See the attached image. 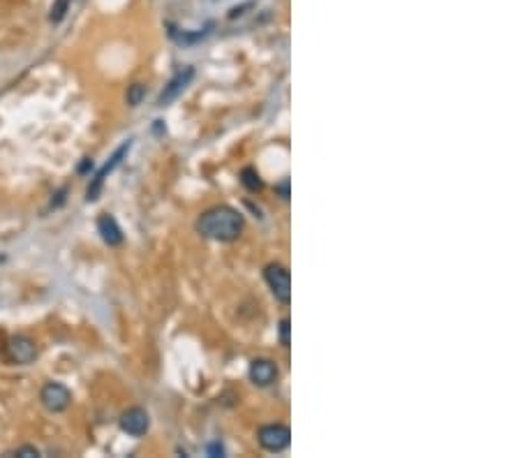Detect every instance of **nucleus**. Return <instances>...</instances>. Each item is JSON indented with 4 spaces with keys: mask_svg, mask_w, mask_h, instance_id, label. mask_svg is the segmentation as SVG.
Masks as SVG:
<instances>
[{
    "mask_svg": "<svg viewBox=\"0 0 520 458\" xmlns=\"http://www.w3.org/2000/svg\"><path fill=\"white\" fill-rule=\"evenodd\" d=\"M40 400H42V405L49 410V412L58 415V412H65V410L69 408V403H72V393H69V389L65 384L46 382L42 386Z\"/></svg>",
    "mask_w": 520,
    "mask_h": 458,
    "instance_id": "5",
    "label": "nucleus"
},
{
    "mask_svg": "<svg viewBox=\"0 0 520 458\" xmlns=\"http://www.w3.org/2000/svg\"><path fill=\"white\" fill-rule=\"evenodd\" d=\"M121 429L132 438H142L151 429V417L144 408H130L121 415Z\"/></svg>",
    "mask_w": 520,
    "mask_h": 458,
    "instance_id": "6",
    "label": "nucleus"
},
{
    "mask_svg": "<svg viewBox=\"0 0 520 458\" xmlns=\"http://www.w3.org/2000/svg\"><path fill=\"white\" fill-rule=\"evenodd\" d=\"M7 456H21V458H37L40 456V449L33 447V445H23L19 449H14V452H7Z\"/></svg>",
    "mask_w": 520,
    "mask_h": 458,
    "instance_id": "14",
    "label": "nucleus"
},
{
    "mask_svg": "<svg viewBox=\"0 0 520 458\" xmlns=\"http://www.w3.org/2000/svg\"><path fill=\"white\" fill-rule=\"evenodd\" d=\"M257 440H259L261 449H266L271 454H280L289 447L292 433L282 424H268V426H261L257 431Z\"/></svg>",
    "mask_w": 520,
    "mask_h": 458,
    "instance_id": "4",
    "label": "nucleus"
},
{
    "mask_svg": "<svg viewBox=\"0 0 520 458\" xmlns=\"http://www.w3.org/2000/svg\"><path fill=\"white\" fill-rule=\"evenodd\" d=\"M97 231L107 245H121L123 243V229L118 227L114 215L104 213L102 218L97 220Z\"/></svg>",
    "mask_w": 520,
    "mask_h": 458,
    "instance_id": "10",
    "label": "nucleus"
},
{
    "mask_svg": "<svg viewBox=\"0 0 520 458\" xmlns=\"http://www.w3.org/2000/svg\"><path fill=\"white\" fill-rule=\"evenodd\" d=\"M208 452H211V454H213V456H215V454H220V456H222V454H224V452H222V447H220V445H213V447H211V449H208Z\"/></svg>",
    "mask_w": 520,
    "mask_h": 458,
    "instance_id": "16",
    "label": "nucleus"
},
{
    "mask_svg": "<svg viewBox=\"0 0 520 458\" xmlns=\"http://www.w3.org/2000/svg\"><path fill=\"white\" fill-rule=\"evenodd\" d=\"M197 231L211 241H236L243 234V215L231 206H213L197 218Z\"/></svg>",
    "mask_w": 520,
    "mask_h": 458,
    "instance_id": "1",
    "label": "nucleus"
},
{
    "mask_svg": "<svg viewBox=\"0 0 520 458\" xmlns=\"http://www.w3.org/2000/svg\"><path fill=\"white\" fill-rule=\"evenodd\" d=\"M264 278L273 292V297L280 301V304H289L292 301V276L282 264H268L266 271H264Z\"/></svg>",
    "mask_w": 520,
    "mask_h": 458,
    "instance_id": "3",
    "label": "nucleus"
},
{
    "mask_svg": "<svg viewBox=\"0 0 520 458\" xmlns=\"http://www.w3.org/2000/svg\"><path fill=\"white\" fill-rule=\"evenodd\" d=\"M130 149H132V139H128V142H123L118 149H116V153L109 158V162L107 165L100 169V172L93 176V181H90V185H88V190H86V201H95L97 197H100V192H102V188H104V181H107V176L114 172L116 167L121 165L123 162V158L130 153Z\"/></svg>",
    "mask_w": 520,
    "mask_h": 458,
    "instance_id": "2",
    "label": "nucleus"
},
{
    "mask_svg": "<svg viewBox=\"0 0 520 458\" xmlns=\"http://www.w3.org/2000/svg\"><path fill=\"white\" fill-rule=\"evenodd\" d=\"M69 5H72V0H53L51 5V12H49V21L51 23H60L69 12Z\"/></svg>",
    "mask_w": 520,
    "mask_h": 458,
    "instance_id": "12",
    "label": "nucleus"
},
{
    "mask_svg": "<svg viewBox=\"0 0 520 458\" xmlns=\"http://www.w3.org/2000/svg\"><path fill=\"white\" fill-rule=\"evenodd\" d=\"M280 343H282V347H289V320H285L280 322Z\"/></svg>",
    "mask_w": 520,
    "mask_h": 458,
    "instance_id": "15",
    "label": "nucleus"
},
{
    "mask_svg": "<svg viewBox=\"0 0 520 458\" xmlns=\"http://www.w3.org/2000/svg\"><path fill=\"white\" fill-rule=\"evenodd\" d=\"M7 354L19 366H28V363L37 359V345L26 336H14L10 338V345H7Z\"/></svg>",
    "mask_w": 520,
    "mask_h": 458,
    "instance_id": "7",
    "label": "nucleus"
},
{
    "mask_svg": "<svg viewBox=\"0 0 520 458\" xmlns=\"http://www.w3.org/2000/svg\"><path fill=\"white\" fill-rule=\"evenodd\" d=\"M192 76H195V69L192 67H183L181 72H176L174 74V79L167 83L165 86V90L160 93V97H158V107H167V105H172L174 100L181 95V93L185 90V86L192 81Z\"/></svg>",
    "mask_w": 520,
    "mask_h": 458,
    "instance_id": "8",
    "label": "nucleus"
},
{
    "mask_svg": "<svg viewBox=\"0 0 520 458\" xmlns=\"http://www.w3.org/2000/svg\"><path fill=\"white\" fill-rule=\"evenodd\" d=\"M144 95H146V88L142 86V83H135V86H130V90H128V105L137 107L144 100Z\"/></svg>",
    "mask_w": 520,
    "mask_h": 458,
    "instance_id": "13",
    "label": "nucleus"
},
{
    "mask_svg": "<svg viewBox=\"0 0 520 458\" xmlns=\"http://www.w3.org/2000/svg\"><path fill=\"white\" fill-rule=\"evenodd\" d=\"M280 377V370L271 359H254L250 363V379L257 386H271L278 382Z\"/></svg>",
    "mask_w": 520,
    "mask_h": 458,
    "instance_id": "9",
    "label": "nucleus"
},
{
    "mask_svg": "<svg viewBox=\"0 0 520 458\" xmlns=\"http://www.w3.org/2000/svg\"><path fill=\"white\" fill-rule=\"evenodd\" d=\"M240 183H243L245 188L250 190V192H257V190H261V188H264V183H261L259 174L254 172L252 167H245L243 172H240Z\"/></svg>",
    "mask_w": 520,
    "mask_h": 458,
    "instance_id": "11",
    "label": "nucleus"
}]
</instances>
